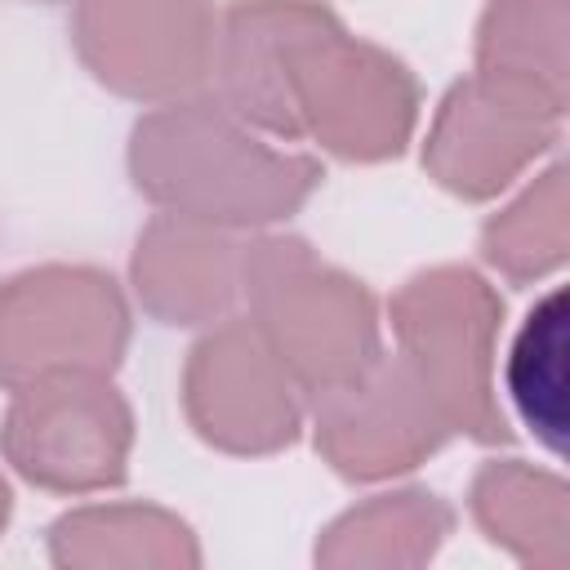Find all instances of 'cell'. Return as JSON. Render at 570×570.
<instances>
[{
  "label": "cell",
  "mask_w": 570,
  "mask_h": 570,
  "mask_svg": "<svg viewBox=\"0 0 570 570\" xmlns=\"http://www.w3.org/2000/svg\"><path fill=\"white\" fill-rule=\"evenodd\" d=\"M223 85L232 111L298 138L312 129L343 156L401 151L414 85L401 62L352 45L316 4L258 0L227 13Z\"/></svg>",
  "instance_id": "cell-1"
},
{
  "label": "cell",
  "mask_w": 570,
  "mask_h": 570,
  "mask_svg": "<svg viewBox=\"0 0 570 570\" xmlns=\"http://www.w3.org/2000/svg\"><path fill=\"white\" fill-rule=\"evenodd\" d=\"M138 187L200 223H267L289 214L321 178L303 156H281L196 102L151 116L134 134Z\"/></svg>",
  "instance_id": "cell-2"
},
{
  "label": "cell",
  "mask_w": 570,
  "mask_h": 570,
  "mask_svg": "<svg viewBox=\"0 0 570 570\" xmlns=\"http://www.w3.org/2000/svg\"><path fill=\"white\" fill-rule=\"evenodd\" d=\"M258 325L272 352L312 387L330 392L379 361L374 312L361 285L321 267L298 240H263L245 258Z\"/></svg>",
  "instance_id": "cell-3"
},
{
  "label": "cell",
  "mask_w": 570,
  "mask_h": 570,
  "mask_svg": "<svg viewBox=\"0 0 570 570\" xmlns=\"http://www.w3.org/2000/svg\"><path fill=\"white\" fill-rule=\"evenodd\" d=\"M125 307L98 272H31L0 294V379H94L116 365Z\"/></svg>",
  "instance_id": "cell-4"
},
{
  "label": "cell",
  "mask_w": 570,
  "mask_h": 570,
  "mask_svg": "<svg viewBox=\"0 0 570 570\" xmlns=\"http://www.w3.org/2000/svg\"><path fill=\"white\" fill-rule=\"evenodd\" d=\"M494 307L476 276L432 272L396 298V330L410 352V370L441 410L481 441H503V423L485 401V334Z\"/></svg>",
  "instance_id": "cell-5"
},
{
  "label": "cell",
  "mask_w": 570,
  "mask_h": 570,
  "mask_svg": "<svg viewBox=\"0 0 570 570\" xmlns=\"http://www.w3.org/2000/svg\"><path fill=\"white\" fill-rule=\"evenodd\" d=\"M129 414L111 387L94 379L27 383L9 410L4 450L22 476L53 490H94L125 476Z\"/></svg>",
  "instance_id": "cell-6"
},
{
  "label": "cell",
  "mask_w": 570,
  "mask_h": 570,
  "mask_svg": "<svg viewBox=\"0 0 570 570\" xmlns=\"http://www.w3.org/2000/svg\"><path fill=\"white\" fill-rule=\"evenodd\" d=\"M76 31L89 67L138 98L183 94L209 62V13L200 0H85Z\"/></svg>",
  "instance_id": "cell-7"
},
{
  "label": "cell",
  "mask_w": 570,
  "mask_h": 570,
  "mask_svg": "<svg viewBox=\"0 0 570 570\" xmlns=\"http://www.w3.org/2000/svg\"><path fill=\"white\" fill-rule=\"evenodd\" d=\"M321 450L347 476H383L410 468L441 441V410L405 365H370L365 374L316 392Z\"/></svg>",
  "instance_id": "cell-8"
},
{
  "label": "cell",
  "mask_w": 570,
  "mask_h": 570,
  "mask_svg": "<svg viewBox=\"0 0 570 570\" xmlns=\"http://www.w3.org/2000/svg\"><path fill=\"white\" fill-rule=\"evenodd\" d=\"M187 405L196 428L227 450H276L298 432V405L276 352L249 325H227L196 347Z\"/></svg>",
  "instance_id": "cell-9"
},
{
  "label": "cell",
  "mask_w": 570,
  "mask_h": 570,
  "mask_svg": "<svg viewBox=\"0 0 570 570\" xmlns=\"http://www.w3.org/2000/svg\"><path fill=\"white\" fill-rule=\"evenodd\" d=\"M138 294L156 316L174 325H191L218 312L232 298V245L218 232H205L200 218H169L156 223L138 245Z\"/></svg>",
  "instance_id": "cell-10"
},
{
  "label": "cell",
  "mask_w": 570,
  "mask_h": 570,
  "mask_svg": "<svg viewBox=\"0 0 570 570\" xmlns=\"http://www.w3.org/2000/svg\"><path fill=\"white\" fill-rule=\"evenodd\" d=\"M53 561L58 566H196L191 534L151 508H89L71 512L53 525Z\"/></svg>",
  "instance_id": "cell-11"
},
{
  "label": "cell",
  "mask_w": 570,
  "mask_h": 570,
  "mask_svg": "<svg viewBox=\"0 0 570 570\" xmlns=\"http://www.w3.org/2000/svg\"><path fill=\"white\" fill-rule=\"evenodd\" d=\"M450 530V512L432 494H387L361 512H347L330 539L316 548V561H423Z\"/></svg>",
  "instance_id": "cell-12"
},
{
  "label": "cell",
  "mask_w": 570,
  "mask_h": 570,
  "mask_svg": "<svg viewBox=\"0 0 570 570\" xmlns=\"http://www.w3.org/2000/svg\"><path fill=\"white\" fill-rule=\"evenodd\" d=\"M508 392L521 419L561 450L566 436V294L552 289L521 325L508 356Z\"/></svg>",
  "instance_id": "cell-13"
},
{
  "label": "cell",
  "mask_w": 570,
  "mask_h": 570,
  "mask_svg": "<svg viewBox=\"0 0 570 570\" xmlns=\"http://www.w3.org/2000/svg\"><path fill=\"white\" fill-rule=\"evenodd\" d=\"M4 512H9V490H4V481H0V525H4Z\"/></svg>",
  "instance_id": "cell-14"
}]
</instances>
